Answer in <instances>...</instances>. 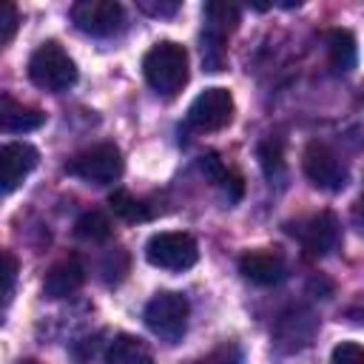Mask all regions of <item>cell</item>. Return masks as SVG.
<instances>
[{
	"mask_svg": "<svg viewBox=\"0 0 364 364\" xmlns=\"http://www.w3.org/2000/svg\"><path fill=\"white\" fill-rule=\"evenodd\" d=\"M142 74L159 97H176L188 82V51L173 40L154 43L142 57Z\"/></svg>",
	"mask_w": 364,
	"mask_h": 364,
	"instance_id": "cell-1",
	"label": "cell"
},
{
	"mask_svg": "<svg viewBox=\"0 0 364 364\" xmlns=\"http://www.w3.org/2000/svg\"><path fill=\"white\" fill-rule=\"evenodd\" d=\"M202 17H205V26H202V65H205V71H222L225 60H228L225 43L239 28L242 9L236 3H228V0H210V3L202 6Z\"/></svg>",
	"mask_w": 364,
	"mask_h": 364,
	"instance_id": "cell-2",
	"label": "cell"
},
{
	"mask_svg": "<svg viewBox=\"0 0 364 364\" xmlns=\"http://www.w3.org/2000/svg\"><path fill=\"white\" fill-rule=\"evenodd\" d=\"M28 77L37 88L60 94L77 82V65L57 40H46L28 57Z\"/></svg>",
	"mask_w": 364,
	"mask_h": 364,
	"instance_id": "cell-3",
	"label": "cell"
},
{
	"mask_svg": "<svg viewBox=\"0 0 364 364\" xmlns=\"http://www.w3.org/2000/svg\"><path fill=\"white\" fill-rule=\"evenodd\" d=\"M122 168H125L122 151L114 142H100L94 148H85L65 162V173L88 185H114L122 176Z\"/></svg>",
	"mask_w": 364,
	"mask_h": 364,
	"instance_id": "cell-4",
	"label": "cell"
},
{
	"mask_svg": "<svg viewBox=\"0 0 364 364\" xmlns=\"http://www.w3.org/2000/svg\"><path fill=\"white\" fill-rule=\"evenodd\" d=\"M188 316H191V304L182 293L173 290H159L148 304H145V324L154 336H159L162 341H179L188 330Z\"/></svg>",
	"mask_w": 364,
	"mask_h": 364,
	"instance_id": "cell-5",
	"label": "cell"
},
{
	"mask_svg": "<svg viewBox=\"0 0 364 364\" xmlns=\"http://www.w3.org/2000/svg\"><path fill=\"white\" fill-rule=\"evenodd\" d=\"M145 259H148V264H154L159 270H188L199 259V245L191 233L162 230L148 239Z\"/></svg>",
	"mask_w": 364,
	"mask_h": 364,
	"instance_id": "cell-6",
	"label": "cell"
},
{
	"mask_svg": "<svg viewBox=\"0 0 364 364\" xmlns=\"http://www.w3.org/2000/svg\"><path fill=\"white\" fill-rule=\"evenodd\" d=\"M316 333H318V316L310 307L296 304V307H287L284 313H279L270 338H273L276 353L293 355V353H301L304 347H310Z\"/></svg>",
	"mask_w": 364,
	"mask_h": 364,
	"instance_id": "cell-7",
	"label": "cell"
},
{
	"mask_svg": "<svg viewBox=\"0 0 364 364\" xmlns=\"http://www.w3.org/2000/svg\"><path fill=\"white\" fill-rule=\"evenodd\" d=\"M301 168H304V176H307L316 188L330 191V193L341 191V188L347 185V179H350V171H347V165L341 162V156H338L327 142H318V139H313V142L304 148V154H301Z\"/></svg>",
	"mask_w": 364,
	"mask_h": 364,
	"instance_id": "cell-8",
	"label": "cell"
},
{
	"mask_svg": "<svg viewBox=\"0 0 364 364\" xmlns=\"http://www.w3.org/2000/svg\"><path fill=\"white\" fill-rule=\"evenodd\" d=\"M230 119H233V94L222 85L199 91L188 108V117H185V122L202 134L222 131L225 125H230Z\"/></svg>",
	"mask_w": 364,
	"mask_h": 364,
	"instance_id": "cell-9",
	"label": "cell"
},
{
	"mask_svg": "<svg viewBox=\"0 0 364 364\" xmlns=\"http://www.w3.org/2000/svg\"><path fill=\"white\" fill-rule=\"evenodd\" d=\"M71 20L82 34L114 37L125 26V9L114 0H77L71 6Z\"/></svg>",
	"mask_w": 364,
	"mask_h": 364,
	"instance_id": "cell-10",
	"label": "cell"
},
{
	"mask_svg": "<svg viewBox=\"0 0 364 364\" xmlns=\"http://www.w3.org/2000/svg\"><path fill=\"white\" fill-rule=\"evenodd\" d=\"M290 233L301 242L307 256H330L338 245H341V225L336 219V213L321 210L316 216H307L304 222H299L296 228H290Z\"/></svg>",
	"mask_w": 364,
	"mask_h": 364,
	"instance_id": "cell-11",
	"label": "cell"
},
{
	"mask_svg": "<svg viewBox=\"0 0 364 364\" xmlns=\"http://www.w3.org/2000/svg\"><path fill=\"white\" fill-rule=\"evenodd\" d=\"M239 273L259 287H273L287 279V262L276 250H247L239 256Z\"/></svg>",
	"mask_w": 364,
	"mask_h": 364,
	"instance_id": "cell-12",
	"label": "cell"
},
{
	"mask_svg": "<svg viewBox=\"0 0 364 364\" xmlns=\"http://www.w3.org/2000/svg\"><path fill=\"white\" fill-rule=\"evenodd\" d=\"M40 162V154L28 142H6L0 148V182L3 193H11Z\"/></svg>",
	"mask_w": 364,
	"mask_h": 364,
	"instance_id": "cell-13",
	"label": "cell"
},
{
	"mask_svg": "<svg viewBox=\"0 0 364 364\" xmlns=\"http://www.w3.org/2000/svg\"><path fill=\"white\" fill-rule=\"evenodd\" d=\"M82 282H85V267L80 259L71 256V259H63L48 267V273L43 279V290L48 299H65V296L77 293L82 287Z\"/></svg>",
	"mask_w": 364,
	"mask_h": 364,
	"instance_id": "cell-14",
	"label": "cell"
},
{
	"mask_svg": "<svg viewBox=\"0 0 364 364\" xmlns=\"http://www.w3.org/2000/svg\"><path fill=\"white\" fill-rule=\"evenodd\" d=\"M46 122V114L40 108L23 105L17 100H11L9 94H3L0 100V128L6 134H26V131H37Z\"/></svg>",
	"mask_w": 364,
	"mask_h": 364,
	"instance_id": "cell-15",
	"label": "cell"
},
{
	"mask_svg": "<svg viewBox=\"0 0 364 364\" xmlns=\"http://www.w3.org/2000/svg\"><path fill=\"white\" fill-rule=\"evenodd\" d=\"M199 171L205 173V179H210L222 193H225V199L228 202H239L242 199V193H245V182H242V176L236 173V171H230L222 159H219V154H202L199 156Z\"/></svg>",
	"mask_w": 364,
	"mask_h": 364,
	"instance_id": "cell-16",
	"label": "cell"
},
{
	"mask_svg": "<svg viewBox=\"0 0 364 364\" xmlns=\"http://www.w3.org/2000/svg\"><path fill=\"white\" fill-rule=\"evenodd\" d=\"M358 46L350 28H330L327 31V63L336 74H347L355 68Z\"/></svg>",
	"mask_w": 364,
	"mask_h": 364,
	"instance_id": "cell-17",
	"label": "cell"
},
{
	"mask_svg": "<svg viewBox=\"0 0 364 364\" xmlns=\"http://www.w3.org/2000/svg\"><path fill=\"white\" fill-rule=\"evenodd\" d=\"M105 364H154V353L139 336L119 333L105 350Z\"/></svg>",
	"mask_w": 364,
	"mask_h": 364,
	"instance_id": "cell-18",
	"label": "cell"
},
{
	"mask_svg": "<svg viewBox=\"0 0 364 364\" xmlns=\"http://www.w3.org/2000/svg\"><path fill=\"white\" fill-rule=\"evenodd\" d=\"M256 156H259V165L270 182H279L284 176V142H282V136L262 139Z\"/></svg>",
	"mask_w": 364,
	"mask_h": 364,
	"instance_id": "cell-19",
	"label": "cell"
},
{
	"mask_svg": "<svg viewBox=\"0 0 364 364\" xmlns=\"http://www.w3.org/2000/svg\"><path fill=\"white\" fill-rule=\"evenodd\" d=\"M74 233H77L80 239H85V242H105V239H111L114 225H111V219H108L102 210H85V213L77 219Z\"/></svg>",
	"mask_w": 364,
	"mask_h": 364,
	"instance_id": "cell-20",
	"label": "cell"
},
{
	"mask_svg": "<svg viewBox=\"0 0 364 364\" xmlns=\"http://www.w3.org/2000/svg\"><path fill=\"white\" fill-rule=\"evenodd\" d=\"M108 208H111L119 219H125V222H145V219H151V210H148L134 193H128V191H122V188H117V191L108 196Z\"/></svg>",
	"mask_w": 364,
	"mask_h": 364,
	"instance_id": "cell-21",
	"label": "cell"
},
{
	"mask_svg": "<svg viewBox=\"0 0 364 364\" xmlns=\"http://www.w3.org/2000/svg\"><path fill=\"white\" fill-rule=\"evenodd\" d=\"M193 364H242V350L233 341H222L219 347H213L208 355H202Z\"/></svg>",
	"mask_w": 364,
	"mask_h": 364,
	"instance_id": "cell-22",
	"label": "cell"
},
{
	"mask_svg": "<svg viewBox=\"0 0 364 364\" xmlns=\"http://www.w3.org/2000/svg\"><path fill=\"white\" fill-rule=\"evenodd\" d=\"M17 26H20V11L14 3H3L0 6V46H9L17 34Z\"/></svg>",
	"mask_w": 364,
	"mask_h": 364,
	"instance_id": "cell-23",
	"label": "cell"
},
{
	"mask_svg": "<svg viewBox=\"0 0 364 364\" xmlns=\"http://www.w3.org/2000/svg\"><path fill=\"white\" fill-rule=\"evenodd\" d=\"M330 364H364V347L358 341H341L333 347Z\"/></svg>",
	"mask_w": 364,
	"mask_h": 364,
	"instance_id": "cell-24",
	"label": "cell"
},
{
	"mask_svg": "<svg viewBox=\"0 0 364 364\" xmlns=\"http://www.w3.org/2000/svg\"><path fill=\"white\" fill-rule=\"evenodd\" d=\"M3 304L11 301V293H14V282H17V259L11 250H3Z\"/></svg>",
	"mask_w": 364,
	"mask_h": 364,
	"instance_id": "cell-25",
	"label": "cell"
},
{
	"mask_svg": "<svg viewBox=\"0 0 364 364\" xmlns=\"http://www.w3.org/2000/svg\"><path fill=\"white\" fill-rule=\"evenodd\" d=\"M136 6L151 17H173L179 11V0H139Z\"/></svg>",
	"mask_w": 364,
	"mask_h": 364,
	"instance_id": "cell-26",
	"label": "cell"
},
{
	"mask_svg": "<svg viewBox=\"0 0 364 364\" xmlns=\"http://www.w3.org/2000/svg\"><path fill=\"white\" fill-rule=\"evenodd\" d=\"M307 290H310V293H318L321 299H327V296H333V282H327L324 276H313V279L307 282Z\"/></svg>",
	"mask_w": 364,
	"mask_h": 364,
	"instance_id": "cell-27",
	"label": "cell"
},
{
	"mask_svg": "<svg viewBox=\"0 0 364 364\" xmlns=\"http://www.w3.org/2000/svg\"><path fill=\"white\" fill-rule=\"evenodd\" d=\"M353 219H355V225H358V230H361V236H364V199H358V202H355Z\"/></svg>",
	"mask_w": 364,
	"mask_h": 364,
	"instance_id": "cell-28",
	"label": "cell"
},
{
	"mask_svg": "<svg viewBox=\"0 0 364 364\" xmlns=\"http://www.w3.org/2000/svg\"><path fill=\"white\" fill-rule=\"evenodd\" d=\"M20 364H40V361H34V358H23Z\"/></svg>",
	"mask_w": 364,
	"mask_h": 364,
	"instance_id": "cell-29",
	"label": "cell"
}]
</instances>
